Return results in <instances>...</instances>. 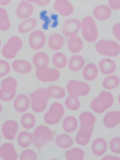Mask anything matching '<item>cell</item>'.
<instances>
[{
    "label": "cell",
    "instance_id": "24",
    "mask_svg": "<svg viewBox=\"0 0 120 160\" xmlns=\"http://www.w3.org/2000/svg\"><path fill=\"white\" fill-rule=\"evenodd\" d=\"M100 72L103 74L108 75L115 72L116 65L114 61L109 59L105 58L101 60L99 62Z\"/></svg>",
    "mask_w": 120,
    "mask_h": 160
},
{
    "label": "cell",
    "instance_id": "36",
    "mask_svg": "<svg viewBox=\"0 0 120 160\" xmlns=\"http://www.w3.org/2000/svg\"><path fill=\"white\" fill-rule=\"evenodd\" d=\"M11 27L7 12L3 8H0V31H6Z\"/></svg>",
    "mask_w": 120,
    "mask_h": 160
},
{
    "label": "cell",
    "instance_id": "8",
    "mask_svg": "<svg viewBox=\"0 0 120 160\" xmlns=\"http://www.w3.org/2000/svg\"><path fill=\"white\" fill-rule=\"evenodd\" d=\"M64 114L63 107L60 103L54 102L44 115V121L50 125L58 123Z\"/></svg>",
    "mask_w": 120,
    "mask_h": 160
},
{
    "label": "cell",
    "instance_id": "39",
    "mask_svg": "<svg viewBox=\"0 0 120 160\" xmlns=\"http://www.w3.org/2000/svg\"><path fill=\"white\" fill-rule=\"evenodd\" d=\"M52 62L54 66L61 69L66 66L67 59L66 57L62 53L57 52L53 55Z\"/></svg>",
    "mask_w": 120,
    "mask_h": 160
},
{
    "label": "cell",
    "instance_id": "15",
    "mask_svg": "<svg viewBox=\"0 0 120 160\" xmlns=\"http://www.w3.org/2000/svg\"><path fill=\"white\" fill-rule=\"evenodd\" d=\"M33 11V7L31 3L22 1L19 3L16 9V14L20 19H26L32 15Z\"/></svg>",
    "mask_w": 120,
    "mask_h": 160
},
{
    "label": "cell",
    "instance_id": "54",
    "mask_svg": "<svg viewBox=\"0 0 120 160\" xmlns=\"http://www.w3.org/2000/svg\"><path fill=\"white\" fill-rule=\"evenodd\" d=\"M84 1H85V0H84Z\"/></svg>",
    "mask_w": 120,
    "mask_h": 160
},
{
    "label": "cell",
    "instance_id": "35",
    "mask_svg": "<svg viewBox=\"0 0 120 160\" xmlns=\"http://www.w3.org/2000/svg\"><path fill=\"white\" fill-rule=\"evenodd\" d=\"M65 157L68 160H82L84 158V151L80 148H73L66 152Z\"/></svg>",
    "mask_w": 120,
    "mask_h": 160
},
{
    "label": "cell",
    "instance_id": "38",
    "mask_svg": "<svg viewBox=\"0 0 120 160\" xmlns=\"http://www.w3.org/2000/svg\"><path fill=\"white\" fill-rule=\"evenodd\" d=\"M21 122L23 128L25 129H32L35 124V118L32 114L26 113L22 116Z\"/></svg>",
    "mask_w": 120,
    "mask_h": 160
},
{
    "label": "cell",
    "instance_id": "40",
    "mask_svg": "<svg viewBox=\"0 0 120 160\" xmlns=\"http://www.w3.org/2000/svg\"><path fill=\"white\" fill-rule=\"evenodd\" d=\"M67 108L69 110H77L80 106V102L78 99V96L70 95L68 96L65 101Z\"/></svg>",
    "mask_w": 120,
    "mask_h": 160
},
{
    "label": "cell",
    "instance_id": "41",
    "mask_svg": "<svg viewBox=\"0 0 120 160\" xmlns=\"http://www.w3.org/2000/svg\"><path fill=\"white\" fill-rule=\"evenodd\" d=\"M37 158L36 153L31 149L24 150L20 155L21 160H36Z\"/></svg>",
    "mask_w": 120,
    "mask_h": 160
},
{
    "label": "cell",
    "instance_id": "32",
    "mask_svg": "<svg viewBox=\"0 0 120 160\" xmlns=\"http://www.w3.org/2000/svg\"><path fill=\"white\" fill-rule=\"evenodd\" d=\"M18 141L20 147L27 148L33 143V134L25 131L20 132L18 135Z\"/></svg>",
    "mask_w": 120,
    "mask_h": 160
},
{
    "label": "cell",
    "instance_id": "26",
    "mask_svg": "<svg viewBox=\"0 0 120 160\" xmlns=\"http://www.w3.org/2000/svg\"><path fill=\"white\" fill-rule=\"evenodd\" d=\"M64 39L59 33H53L49 38V47L52 50L56 51L62 48L64 44Z\"/></svg>",
    "mask_w": 120,
    "mask_h": 160
},
{
    "label": "cell",
    "instance_id": "45",
    "mask_svg": "<svg viewBox=\"0 0 120 160\" xmlns=\"http://www.w3.org/2000/svg\"><path fill=\"white\" fill-rule=\"evenodd\" d=\"M112 32L115 38L120 42V23H117L113 26Z\"/></svg>",
    "mask_w": 120,
    "mask_h": 160
},
{
    "label": "cell",
    "instance_id": "49",
    "mask_svg": "<svg viewBox=\"0 0 120 160\" xmlns=\"http://www.w3.org/2000/svg\"><path fill=\"white\" fill-rule=\"evenodd\" d=\"M29 2H32V3H34V0H27Z\"/></svg>",
    "mask_w": 120,
    "mask_h": 160
},
{
    "label": "cell",
    "instance_id": "30",
    "mask_svg": "<svg viewBox=\"0 0 120 160\" xmlns=\"http://www.w3.org/2000/svg\"><path fill=\"white\" fill-rule=\"evenodd\" d=\"M73 139L71 136L66 134H62L57 136L55 138V143L60 148L67 149L72 147Z\"/></svg>",
    "mask_w": 120,
    "mask_h": 160
},
{
    "label": "cell",
    "instance_id": "17",
    "mask_svg": "<svg viewBox=\"0 0 120 160\" xmlns=\"http://www.w3.org/2000/svg\"><path fill=\"white\" fill-rule=\"evenodd\" d=\"M120 123V111H112L108 112L103 118L105 127L109 129L114 128Z\"/></svg>",
    "mask_w": 120,
    "mask_h": 160
},
{
    "label": "cell",
    "instance_id": "31",
    "mask_svg": "<svg viewBox=\"0 0 120 160\" xmlns=\"http://www.w3.org/2000/svg\"><path fill=\"white\" fill-rule=\"evenodd\" d=\"M84 63L85 61L82 57L76 55L70 58L68 62V67L71 71L77 72L81 70Z\"/></svg>",
    "mask_w": 120,
    "mask_h": 160
},
{
    "label": "cell",
    "instance_id": "9",
    "mask_svg": "<svg viewBox=\"0 0 120 160\" xmlns=\"http://www.w3.org/2000/svg\"><path fill=\"white\" fill-rule=\"evenodd\" d=\"M66 88L70 95L77 96H86L91 90L90 86L87 83L74 79L68 81Z\"/></svg>",
    "mask_w": 120,
    "mask_h": 160
},
{
    "label": "cell",
    "instance_id": "7",
    "mask_svg": "<svg viewBox=\"0 0 120 160\" xmlns=\"http://www.w3.org/2000/svg\"><path fill=\"white\" fill-rule=\"evenodd\" d=\"M22 46V42L21 40L17 36H12L3 47L2 54L6 58L8 59L13 58L21 49Z\"/></svg>",
    "mask_w": 120,
    "mask_h": 160
},
{
    "label": "cell",
    "instance_id": "29",
    "mask_svg": "<svg viewBox=\"0 0 120 160\" xmlns=\"http://www.w3.org/2000/svg\"><path fill=\"white\" fill-rule=\"evenodd\" d=\"M46 92L50 98L60 99L64 98L66 95L64 89L58 86H51L46 89Z\"/></svg>",
    "mask_w": 120,
    "mask_h": 160
},
{
    "label": "cell",
    "instance_id": "19",
    "mask_svg": "<svg viewBox=\"0 0 120 160\" xmlns=\"http://www.w3.org/2000/svg\"><path fill=\"white\" fill-rule=\"evenodd\" d=\"M30 100L25 94H21L17 96L14 102V108L17 112L22 113L29 108Z\"/></svg>",
    "mask_w": 120,
    "mask_h": 160
},
{
    "label": "cell",
    "instance_id": "42",
    "mask_svg": "<svg viewBox=\"0 0 120 160\" xmlns=\"http://www.w3.org/2000/svg\"><path fill=\"white\" fill-rule=\"evenodd\" d=\"M110 148L113 153L120 154V138L115 137L110 142Z\"/></svg>",
    "mask_w": 120,
    "mask_h": 160
},
{
    "label": "cell",
    "instance_id": "11",
    "mask_svg": "<svg viewBox=\"0 0 120 160\" xmlns=\"http://www.w3.org/2000/svg\"><path fill=\"white\" fill-rule=\"evenodd\" d=\"M46 41V35L40 30L34 31L29 36V46L34 50L41 49L44 47Z\"/></svg>",
    "mask_w": 120,
    "mask_h": 160
},
{
    "label": "cell",
    "instance_id": "50",
    "mask_svg": "<svg viewBox=\"0 0 120 160\" xmlns=\"http://www.w3.org/2000/svg\"><path fill=\"white\" fill-rule=\"evenodd\" d=\"M118 102H119V104H120V94H119V97H118Z\"/></svg>",
    "mask_w": 120,
    "mask_h": 160
},
{
    "label": "cell",
    "instance_id": "2",
    "mask_svg": "<svg viewBox=\"0 0 120 160\" xmlns=\"http://www.w3.org/2000/svg\"><path fill=\"white\" fill-rule=\"evenodd\" d=\"M32 109L36 113H41L46 109L50 97L44 88H39L30 94Z\"/></svg>",
    "mask_w": 120,
    "mask_h": 160
},
{
    "label": "cell",
    "instance_id": "48",
    "mask_svg": "<svg viewBox=\"0 0 120 160\" xmlns=\"http://www.w3.org/2000/svg\"><path fill=\"white\" fill-rule=\"evenodd\" d=\"M11 0H0V5H7L9 4Z\"/></svg>",
    "mask_w": 120,
    "mask_h": 160
},
{
    "label": "cell",
    "instance_id": "33",
    "mask_svg": "<svg viewBox=\"0 0 120 160\" xmlns=\"http://www.w3.org/2000/svg\"><path fill=\"white\" fill-rule=\"evenodd\" d=\"M37 25V21L34 18H29L22 22L18 28L19 32L27 33L34 28Z\"/></svg>",
    "mask_w": 120,
    "mask_h": 160
},
{
    "label": "cell",
    "instance_id": "5",
    "mask_svg": "<svg viewBox=\"0 0 120 160\" xmlns=\"http://www.w3.org/2000/svg\"><path fill=\"white\" fill-rule=\"evenodd\" d=\"M17 82L12 77L5 78L2 81L0 88V99L4 102H9L16 94Z\"/></svg>",
    "mask_w": 120,
    "mask_h": 160
},
{
    "label": "cell",
    "instance_id": "10",
    "mask_svg": "<svg viewBox=\"0 0 120 160\" xmlns=\"http://www.w3.org/2000/svg\"><path fill=\"white\" fill-rule=\"evenodd\" d=\"M36 76L38 80L42 82H53L59 79L60 73L57 69L47 67L44 69H37Z\"/></svg>",
    "mask_w": 120,
    "mask_h": 160
},
{
    "label": "cell",
    "instance_id": "46",
    "mask_svg": "<svg viewBox=\"0 0 120 160\" xmlns=\"http://www.w3.org/2000/svg\"><path fill=\"white\" fill-rule=\"evenodd\" d=\"M51 0H34V3L40 6H44L48 5Z\"/></svg>",
    "mask_w": 120,
    "mask_h": 160
},
{
    "label": "cell",
    "instance_id": "20",
    "mask_svg": "<svg viewBox=\"0 0 120 160\" xmlns=\"http://www.w3.org/2000/svg\"><path fill=\"white\" fill-rule=\"evenodd\" d=\"M112 12L107 5H99L94 9L93 15L96 18L100 21H106L110 17Z\"/></svg>",
    "mask_w": 120,
    "mask_h": 160
},
{
    "label": "cell",
    "instance_id": "21",
    "mask_svg": "<svg viewBox=\"0 0 120 160\" xmlns=\"http://www.w3.org/2000/svg\"><path fill=\"white\" fill-rule=\"evenodd\" d=\"M79 120L80 126L93 130L96 122V118L93 114L88 111L82 112L80 115Z\"/></svg>",
    "mask_w": 120,
    "mask_h": 160
},
{
    "label": "cell",
    "instance_id": "18",
    "mask_svg": "<svg viewBox=\"0 0 120 160\" xmlns=\"http://www.w3.org/2000/svg\"><path fill=\"white\" fill-rule=\"evenodd\" d=\"M93 132V129H88L80 126L75 138L76 142L81 146H84L87 145L91 139Z\"/></svg>",
    "mask_w": 120,
    "mask_h": 160
},
{
    "label": "cell",
    "instance_id": "44",
    "mask_svg": "<svg viewBox=\"0 0 120 160\" xmlns=\"http://www.w3.org/2000/svg\"><path fill=\"white\" fill-rule=\"evenodd\" d=\"M110 7L114 11L120 9V0H108Z\"/></svg>",
    "mask_w": 120,
    "mask_h": 160
},
{
    "label": "cell",
    "instance_id": "43",
    "mask_svg": "<svg viewBox=\"0 0 120 160\" xmlns=\"http://www.w3.org/2000/svg\"><path fill=\"white\" fill-rule=\"evenodd\" d=\"M10 70L9 63L5 61L0 60V78L6 76L10 72Z\"/></svg>",
    "mask_w": 120,
    "mask_h": 160
},
{
    "label": "cell",
    "instance_id": "52",
    "mask_svg": "<svg viewBox=\"0 0 120 160\" xmlns=\"http://www.w3.org/2000/svg\"><path fill=\"white\" fill-rule=\"evenodd\" d=\"M1 40H0V46H1Z\"/></svg>",
    "mask_w": 120,
    "mask_h": 160
},
{
    "label": "cell",
    "instance_id": "4",
    "mask_svg": "<svg viewBox=\"0 0 120 160\" xmlns=\"http://www.w3.org/2000/svg\"><path fill=\"white\" fill-rule=\"evenodd\" d=\"M82 36L89 42H94L98 37V31L92 18L87 16L83 18L80 24Z\"/></svg>",
    "mask_w": 120,
    "mask_h": 160
},
{
    "label": "cell",
    "instance_id": "22",
    "mask_svg": "<svg viewBox=\"0 0 120 160\" xmlns=\"http://www.w3.org/2000/svg\"><path fill=\"white\" fill-rule=\"evenodd\" d=\"M108 148V144L103 138H96L94 140L92 145V150L93 153L97 156L103 155L106 152Z\"/></svg>",
    "mask_w": 120,
    "mask_h": 160
},
{
    "label": "cell",
    "instance_id": "28",
    "mask_svg": "<svg viewBox=\"0 0 120 160\" xmlns=\"http://www.w3.org/2000/svg\"><path fill=\"white\" fill-rule=\"evenodd\" d=\"M68 48L72 53H78L80 52L83 48V42L80 38L76 36L70 37L68 42Z\"/></svg>",
    "mask_w": 120,
    "mask_h": 160
},
{
    "label": "cell",
    "instance_id": "6",
    "mask_svg": "<svg viewBox=\"0 0 120 160\" xmlns=\"http://www.w3.org/2000/svg\"><path fill=\"white\" fill-rule=\"evenodd\" d=\"M97 52L101 55L109 57H116L120 52V46L115 41L102 40L95 46Z\"/></svg>",
    "mask_w": 120,
    "mask_h": 160
},
{
    "label": "cell",
    "instance_id": "37",
    "mask_svg": "<svg viewBox=\"0 0 120 160\" xmlns=\"http://www.w3.org/2000/svg\"><path fill=\"white\" fill-rule=\"evenodd\" d=\"M120 82V78L118 77L112 75L106 78L102 81V85L105 89H112L118 87Z\"/></svg>",
    "mask_w": 120,
    "mask_h": 160
},
{
    "label": "cell",
    "instance_id": "1",
    "mask_svg": "<svg viewBox=\"0 0 120 160\" xmlns=\"http://www.w3.org/2000/svg\"><path fill=\"white\" fill-rule=\"evenodd\" d=\"M54 132L45 125H39L35 129L33 133V144L38 149L53 139Z\"/></svg>",
    "mask_w": 120,
    "mask_h": 160
},
{
    "label": "cell",
    "instance_id": "14",
    "mask_svg": "<svg viewBox=\"0 0 120 160\" xmlns=\"http://www.w3.org/2000/svg\"><path fill=\"white\" fill-rule=\"evenodd\" d=\"M54 10L62 16H69L74 12V7L68 0H56L53 6Z\"/></svg>",
    "mask_w": 120,
    "mask_h": 160
},
{
    "label": "cell",
    "instance_id": "16",
    "mask_svg": "<svg viewBox=\"0 0 120 160\" xmlns=\"http://www.w3.org/2000/svg\"><path fill=\"white\" fill-rule=\"evenodd\" d=\"M0 157L5 160H15L18 154L15 147L11 143H4L0 147Z\"/></svg>",
    "mask_w": 120,
    "mask_h": 160
},
{
    "label": "cell",
    "instance_id": "34",
    "mask_svg": "<svg viewBox=\"0 0 120 160\" xmlns=\"http://www.w3.org/2000/svg\"><path fill=\"white\" fill-rule=\"evenodd\" d=\"M78 123L77 119L72 116H68L63 121L64 130L68 133H71L77 130Z\"/></svg>",
    "mask_w": 120,
    "mask_h": 160
},
{
    "label": "cell",
    "instance_id": "23",
    "mask_svg": "<svg viewBox=\"0 0 120 160\" xmlns=\"http://www.w3.org/2000/svg\"><path fill=\"white\" fill-rule=\"evenodd\" d=\"M32 61L37 69H41L48 67L49 59L47 54L40 52L34 55Z\"/></svg>",
    "mask_w": 120,
    "mask_h": 160
},
{
    "label": "cell",
    "instance_id": "27",
    "mask_svg": "<svg viewBox=\"0 0 120 160\" xmlns=\"http://www.w3.org/2000/svg\"><path fill=\"white\" fill-rule=\"evenodd\" d=\"M98 74L97 67L94 63H89L84 67L82 72V76L87 81H92Z\"/></svg>",
    "mask_w": 120,
    "mask_h": 160
},
{
    "label": "cell",
    "instance_id": "53",
    "mask_svg": "<svg viewBox=\"0 0 120 160\" xmlns=\"http://www.w3.org/2000/svg\"><path fill=\"white\" fill-rule=\"evenodd\" d=\"M0 141H1V135H0Z\"/></svg>",
    "mask_w": 120,
    "mask_h": 160
},
{
    "label": "cell",
    "instance_id": "25",
    "mask_svg": "<svg viewBox=\"0 0 120 160\" xmlns=\"http://www.w3.org/2000/svg\"><path fill=\"white\" fill-rule=\"evenodd\" d=\"M13 70L21 74L30 72L32 69V65L29 62L22 60H16L12 63Z\"/></svg>",
    "mask_w": 120,
    "mask_h": 160
},
{
    "label": "cell",
    "instance_id": "12",
    "mask_svg": "<svg viewBox=\"0 0 120 160\" xmlns=\"http://www.w3.org/2000/svg\"><path fill=\"white\" fill-rule=\"evenodd\" d=\"M80 24L78 19L72 18L66 20L62 29L63 33L67 37L76 36L80 28Z\"/></svg>",
    "mask_w": 120,
    "mask_h": 160
},
{
    "label": "cell",
    "instance_id": "3",
    "mask_svg": "<svg viewBox=\"0 0 120 160\" xmlns=\"http://www.w3.org/2000/svg\"><path fill=\"white\" fill-rule=\"evenodd\" d=\"M114 98L111 93L102 91L97 97L92 100L91 107L96 113L100 114L106 111L113 104Z\"/></svg>",
    "mask_w": 120,
    "mask_h": 160
},
{
    "label": "cell",
    "instance_id": "47",
    "mask_svg": "<svg viewBox=\"0 0 120 160\" xmlns=\"http://www.w3.org/2000/svg\"><path fill=\"white\" fill-rule=\"evenodd\" d=\"M102 160H120V158L115 156L107 155L102 158Z\"/></svg>",
    "mask_w": 120,
    "mask_h": 160
},
{
    "label": "cell",
    "instance_id": "13",
    "mask_svg": "<svg viewBox=\"0 0 120 160\" xmlns=\"http://www.w3.org/2000/svg\"><path fill=\"white\" fill-rule=\"evenodd\" d=\"M18 129L17 122L12 120L7 121L2 126V133L4 138L8 140H14Z\"/></svg>",
    "mask_w": 120,
    "mask_h": 160
},
{
    "label": "cell",
    "instance_id": "51",
    "mask_svg": "<svg viewBox=\"0 0 120 160\" xmlns=\"http://www.w3.org/2000/svg\"><path fill=\"white\" fill-rule=\"evenodd\" d=\"M2 105H1V103H0V113H1V111H2Z\"/></svg>",
    "mask_w": 120,
    "mask_h": 160
}]
</instances>
